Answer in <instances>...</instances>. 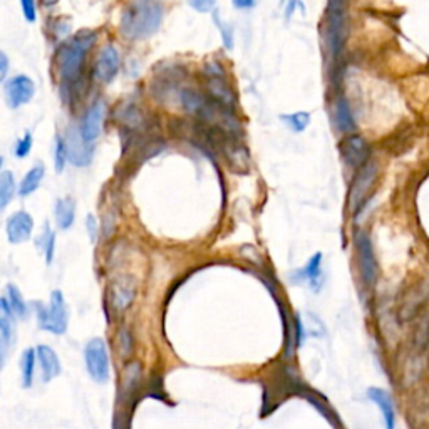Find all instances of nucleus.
Returning a JSON list of instances; mask_svg holds the SVG:
<instances>
[{"label": "nucleus", "mask_w": 429, "mask_h": 429, "mask_svg": "<svg viewBox=\"0 0 429 429\" xmlns=\"http://www.w3.org/2000/svg\"><path fill=\"white\" fill-rule=\"evenodd\" d=\"M7 72H8V59H7V54L0 53V79L6 81Z\"/></svg>", "instance_id": "nucleus-35"}, {"label": "nucleus", "mask_w": 429, "mask_h": 429, "mask_svg": "<svg viewBox=\"0 0 429 429\" xmlns=\"http://www.w3.org/2000/svg\"><path fill=\"white\" fill-rule=\"evenodd\" d=\"M203 72L207 74V77H210V76H226V72H225V69H223V66L217 61L205 64Z\"/></svg>", "instance_id": "nucleus-33"}, {"label": "nucleus", "mask_w": 429, "mask_h": 429, "mask_svg": "<svg viewBox=\"0 0 429 429\" xmlns=\"http://www.w3.org/2000/svg\"><path fill=\"white\" fill-rule=\"evenodd\" d=\"M39 247H41L42 252H44L47 265L53 264L54 252H55V233L50 230L49 225H46L44 233H42L41 238H39Z\"/></svg>", "instance_id": "nucleus-26"}, {"label": "nucleus", "mask_w": 429, "mask_h": 429, "mask_svg": "<svg viewBox=\"0 0 429 429\" xmlns=\"http://www.w3.org/2000/svg\"><path fill=\"white\" fill-rule=\"evenodd\" d=\"M0 354H2V366L6 364L7 350L15 342V315L8 306L7 299L0 300Z\"/></svg>", "instance_id": "nucleus-14"}, {"label": "nucleus", "mask_w": 429, "mask_h": 429, "mask_svg": "<svg viewBox=\"0 0 429 429\" xmlns=\"http://www.w3.org/2000/svg\"><path fill=\"white\" fill-rule=\"evenodd\" d=\"M55 223L61 230H69L76 220V201L71 196L59 198L54 205Z\"/></svg>", "instance_id": "nucleus-21"}, {"label": "nucleus", "mask_w": 429, "mask_h": 429, "mask_svg": "<svg viewBox=\"0 0 429 429\" xmlns=\"http://www.w3.org/2000/svg\"><path fill=\"white\" fill-rule=\"evenodd\" d=\"M37 350L36 349H25L20 359V376H22V388H32L34 381V369H36Z\"/></svg>", "instance_id": "nucleus-24"}, {"label": "nucleus", "mask_w": 429, "mask_h": 429, "mask_svg": "<svg viewBox=\"0 0 429 429\" xmlns=\"http://www.w3.org/2000/svg\"><path fill=\"white\" fill-rule=\"evenodd\" d=\"M64 143H66L67 158H69V163H72V165L88 166L89 163H91L94 154V146L93 143H88V141L83 138L81 128L76 126L67 128Z\"/></svg>", "instance_id": "nucleus-9"}, {"label": "nucleus", "mask_w": 429, "mask_h": 429, "mask_svg": "<svg viewBox=\"0 0 429 429\" xmlns=\"http://www.w3.org/2000/svg\"><path fill=\"white\" fill-rule=\"evenodd\" d=\"M32 149V136L31 132H25V135L17 141L15 144V156L17 158H27L31 154Z\"/></svg>", "instance_id": "nucleus-30"}, {"label": "nucleus", "mask_w": 429, "mask_h": 429, "mask_svg": "<svg viewBox=\"0 0 429 429\" xmlns=\"http://www.w3.org/2000/svg\"><path fill=\"white\" fill-rule=\"evenodd\" d=\"M233 6L238 8H250L255 6V0H233Z\"/></svg>", "instance_id": "nucleus-36"}, {"label": "nucleus", "mask_w": 429, "mask_h": 429, "mask_svg": "<svg viewBox=\"0 0 429 429\" xmlns=\"http://www.w3.org/2000/svg\"><path fill=\"white\" fill-rule=\"evenodd\" d=\"M17 186H15V178L11 171H2L0 175V208L6 210L7 205L11 203L12 198L15 196Z\"/></svg>", "instance_id": "nucleus-25"}, {"label": "nucleus", "mask_w": 429, "mask_h": 429, "mask_svg": "<svg viewBox=\"0 0 429 429\" xmlns=\"http://www.w3.org/2000/svg\"><path fill=\"white\" fill-rule=\"evenodd\" d=\"M367 397L369 401H372L379 409L381 416H383L384 429H396V404H394V399L391 393L386 391L383 388H369L367 389Z\"/></svg>", "instance_id": "nucleus-15"}, {"label": "nucleus", "mask_w": 429, "mask_h": 429, "mask_svg": "<svg viewBox=\"0 0 429 429\" xmlns=\"http://www.w3.org/2000/svg\"><path fill=\"white\" fill-rule=\"evenodd\" d=\"M300 6V0H289V6H287L285 8V15L287 17H292V14H294V11ZM302 7V6H300Z\"/></svg>", "instance_id": "nucleus-37"}, {"label": "nucleus", "mask_w": 429, "mask_h": 429, "mask_svg": "<svg viewBox=\"0 0 429 429\" xmlns=\"http://www.w3.org/2000/svg\"><path fill=\"white\" fill-rule=\"evenodd\" d=\"M37 360L41 364V371H42V381L44 383H50V381L55 379L59 374H61L62 367H61V360H59L57 354H55L54 349H50L49 346H37Z\"/></svg>", "instance_id": "nucleus-18"}, {"label": "nucleus", "mask_w": 429, "mask_h": 429, "mask_svg": "<svg viewBox=\"0 0 429 429\" xmlns=\"http://www.w3.org/2000/svg\"><path fill=\"white\" fill-rule=\"evenodd\" d=\"M106 114V104L104 101L97 100L93 102V106L89 107V111L86 113L83 123H81V132H83V138L88 143H94L101 136L102 131V121H104Z\"/></svg>", "instance_id": "nucleus-16"}, {"label": "nucleus", "mask_w": 429, "mask_h": 429, "mask_svg": "<svg viewBox=\"0 0 429 429\" xmlns=\"http://www.w3.org/2000/svg\"><path fill=\"white\" fill-rule=\"evenodd\" d=\"M207 91L212 100L218 104L233 109L237 104V97L231 91L229 83H226V76H210L207 77Z\"/></svg>", "instance_id": "nucleus-17"}, {"label": "nucleus", "mask_w": 429, "mask_h": 429, "mask_svg": "<svg viewBox=\"0 0 429 429\" xmlns=\"http://www.w3.org/2000/svg\"><path fill=\"white\" fill-rule=\"evenodd\" d=\"M86 226H88V233H89V240H91V243H96L97 222H96V218H94V214H88V218H86Z\"/></svg>", "instance_id": "nucleus-34"}, {"label": "nucleus", "mask_w": 429, "mask_h": 429, "mask_svg": "<svg viewBox=\"0 0 429 429\" xmlns=\"http://www.w3.org/2000/svg\"><path fill=\"white\" fill-rule=\"evenodd\" d=\"M325 47L330 57H337L341 54L346 42L347 34V17L344 0H330L325 14Z\"/></svg>", "instance_id": "nucleus-4"}, {"label": "nucleus", "mask_w": 429, "mask_h": 429, "mask_svg": "<svg viewBox=\"0 0 429 429\" xmlns=\"http://www.w3.org/2000/svg\"><path fill=\"white\" fill-rule=\"evenodd\" d=\"M6 299H7L8 306H11L12 312H14V315L17 317V319H20V320L27 319L29 306H27V302L24 300L22 294H20L19 289H17L15 285H12V284L7 285Z\"/></svg>", "instance_id": "nucleus-23"}, {"label": "nucleus", "mask_w": 429, "mask_h": 429, "mask_svg": "<svg viewBox=\"0 0 429 429\" xmlns=\"http://www.w3.org/2000/svg\"><path fill=\"white\" fill-rule=\"evenodd\" d=\"M44 175H46V168L44 165H36L34 168H31L25 173V177L22 178V182H20V186H19V195L20 196H29L32 195L34 191L37 190L39 186H41L42 179H44Z\"/></svg>", "instance_id": "nucleus-22"}, {"label": "nucleus", "mask_w": 429, "mask_h": 429, "mask_svg": "<svg viewBox=\"0 0 429 429\" xmlns=\"http://www.w3.org/2000/svg\"><path fill=\"white\" fill-rule=\"evenodd\" d=\"M96 32L83 31L79 32L71 42H66L57 53V69L59 76L66 83L74 81L79 76L86 55H88L89 49L96 44Z\"/></svg>", "instance_id": "nucleus-2"}, {"label": "nucleus", "mask_w": 429, "mask_h": 429, "mask_svg": "<svg viewBox=\"0 0 429 429\" xmlns=\"http://www.w3.org/2000/svg\"><path fill=\"white\" fill-rule=\"evenodd\" d=\"M322 260L324 255L317 252L315 255L311 257V260L304 265L302 268L292 273V282L294 284H307L314 292H319L324 284V273H322Z\"/></svg>", "instance_id": "nucleus-11"}, {"label": "nucleus", "mask_w": 429, "mask_h": 429, "mask_svg": "<svg viewBox=\"0 0 429 429\" xmlns=\"http://www.w3.org/2000/svg\"><path fill=\"white\" fill-rule=\"evenodd\" d=\"M36 308V315L39 327L47 332L54 334V336H62L66 334L67 325H69V314H67L66 299L61 290L50 292L49 306H42V304H34Z\"/></svg>", "instance_id": "nucleus-3"}, {"label": "nucleus", "mask_w": 429, "mask_h": 429, "mask_svg": "<svg viewBox=\"0 0 429 429\" xmlns=\"http://www.w3.org/2000/svg\"><path fill=\"white\" fill-rule=\"evenodd\" d=\"M354 242L355 250H358L360 278H362L364 285H366L367 289H372L377 282V260L374 247H372L371 238H369L366 231H358Z\"/></svg>", "instance_id": "nucleus-7"}, {"label": "nucleus", "mask_w": 429, "mask_h": 429, "mask_svg": "<svg viewBox=\"0 0 429 429\" xmlns=\"http://www.w3.org/2000/svg\"><path fill=\"white\" fill-rule=\"evenodd\" d=\"M7 238L11 243H24L32 237L34 230V218L31 213L27 212H15L11 214L7 220Z\"/></svg>", "instance_id": "nucleus-13"}, {"label": "nucleus", "mask_w": 429, "mask_h": 429, "mask_svg": "<svg viewBox=\"0 0 429 429\" xmlns=\"http://www.w3.org/2000/svg\"><path fill=\"white\" fill-rule=\"evenodd\" d=\"M339 149H341L342 160L349 168L359 170L371 160V146H369L366 138L355 135V132L346 135V138L339 144Z\"/></svg>", "instance_id": "nucleus-8"}, {"label": "nucleus", "mask_w": 429, "mask_h": 429, "mask_svg": "<svg viewBox=\"0 0 429 429\" xmlns=\"http://www.w3.org/2000/svg\"><path fill=\"white\" fill-rule=\"evenodd\" d=\"M377 175H379V165L371 160H369L362 168L358 170V175H355L349 190V207L355 214L366 205L369 193H371L376 184Z\"/></svg>", "instance_id": "nucleus-5"}, {"label": "nucleus", "mask_w": 429, "mask_h": 429, "mask_svg": "<svg viewBox=\"0 0 429 429\" xmlns=\"http://www.w3.org/2000/svg\"><path fill=\"white\" fill-rule=\"evenodd\" d=\"M213 20H214V24H217L218 31H220L222 34L223 44H225L226 49H231V47H233V32H231L230 25L223 22V20L220 19V15H218V12H214L213 14Z\"/></svg>", "instance_id": "nucleus-29"}, {"label": "nucleus", "mask_w": 429, "mask_h": 429, "mask_svg": "<svg viewBox=\"0 0 429 429\" xmlns=\"http://www.w3.org/2000/svg\"><path fill=\"white\" fill-rule=\"evenodd\" d=\"M67 161H69V158H67L66 143H64V139L61 138V136H55V138H54V166H55V171H57V173H62L64 166H66Z\"/></svg>", "instance_id": "nucleus-28"}, {"label": "nucleus", "mask_w": 429, "mask_h": 429, "mask_svg": "<svg viewBox=\"0 0 429 429\" xmlns=\"http://www.w3.org/2000/svg\"><path fill=\"white\" fill-rule=\"evenodd\" d=\"M334 123H336L337 130L346 132V135H350L355 130L353 111H350L349 101L344 96H339L336 104H334Z\"/></svg>", "instance_id": "nucleus-20"}, {"label": "nucleus", "mask_w": 429, "mask_h": 429, "mask_svg": "<svg viewBox=\"0 0 429 429\" xmlns=\"http://www.w3.org/2000/svg\"><path fill=\"white\" fill-rule=\"evenodd\" d=\"M280 119L284 121L292 131L302 132L311 124V114L308 113H294V114H282Z\"/></svg>", "instance_id": "nucleus-27"}, {"label": "nucleus", "mask_w": 429, "mask_h": 429, "mask_svg": "<svg viewBox=\"0 0 429 429\" xmlns=\"http://www.w3.org/2000/svg\"><path fill=\"white\" fill-rule=\"evenodd\" d=\"M34 94H36V86L29 76L19 74L6 81V101L12 109L31 102Z\"/></svg>", "instance_id": "nucleus-10"}, {"label": "nucleus", "mask_w": 429, "mask_h": 429, "mask_svg": "<svg viewBox=\"0 0 429 429\" xmlns=\"http://www.w3.org/2000/svg\"><path fill=\"white\" fill-rule=\"evenodd\" d=\"M135 299V285L130 278H118L111 285V304L116 311H124Z\"/></svg>", "instance_id": "nucleus-19"}, {"label": "nucleus", "mask_w": 429, "mask_h": 429, "mask_svg": "<svg viewBox=\"0 0 429 429\" xmlns=\"http://www.w3.org/2000/svg\"><path fill=\"white\" fill-rule=\"evenodd\" d=\"M84 360L89 376L96 383L104 384L109 379L111 360L106 342L101 337H94L84 347Z\"/></svg>", "instance_id": "nucleus-6"}, {"label": "nucleus", "mask_w": 429, "mask_h": 429, "mask_svg": "<svg viewBox=\"0 0 429 429\" xmlns=\"http://www.w3.org/2000/svg\"><path fill=\"white\" fill-rule=\"evenodd\" d=\"M188 4H190V7L195 8L196 12H201V14H207V12L213 11L214 4H217V0H188Z\"/></svg>", "instance_id": "nucleus-32"}, {"label": "nucleus", "mask_w": 429, "mask_h": 429, "mask_svg": "<svg viewBox=\"0 0 429 429\" xmlns=\"http://www.w3.org/2000/svg\"><path fill=\"white\" fill-rule=\"evenodd\" d=\"M165 15L161 0H131L123 11L119 32L128 41H139L153 36L160 29Z\"/></svg>", "instance_id": "nucleus-1"}, {"label": "nucleus", "mask_w": 429, "mask_h": 429, "mask_svg": "<svg viewBox=\"0 0 429 429\" xmlns=\"http://www.w3.org/2000/svg\"><path fill=\"white\" fill-rule=\"evenodd\" d=\"M119 53L114 46H104L97 55L96 66H94V76L101 83H111L119 72Z\"/></svg>", "instance_id": "nucleus-12"}, {"label": "nucleus", "mask_w": 429, "mask_h": 429, "mask_svg": "<svg viewBox=\"0 0 429 429\" xmlns=\"http://www.w3.org/2000/svg\"><path fill=\"white\" fill-rule=\"evenodd\" d=\"M20 7H22L24 19L27 20V22H36V0H20Z\"/></svg>", "instance_id": "nucleus-31"}]
</instances>
